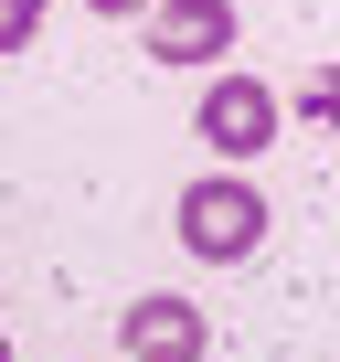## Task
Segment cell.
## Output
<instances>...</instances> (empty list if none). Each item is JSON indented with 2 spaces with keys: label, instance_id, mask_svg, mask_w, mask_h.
<instances>
[{
  "label": "cell",
  "instance_id": "obj_1",
  "mask_svg": "<svg viewBox=\"0 0 340 362\" xmlns=\"http://www.w3.org/2000/svg\"><path fill=\"white\" fill-rule=\"evenodd\" d=\"M181 245H192L202 267H234V256H255V245H266V192H255V181H234V170H213V181H181Z\"/></svg>",
  "mask_w": 340,
  "mask_h": 362
},
{
  "label": "cell",
  "instance_id": "obj_3",
  "mask_svg": "<svg viewBox=\"0 0 340 362\" xmlns=\"http://www.w3.org/2000/svg\"><path fill=\"white\" fill-rule=\"evenodd\" d=\"M117 351L128 362H213V320H202V298L149 288V298L117 309Z\"/></svg>",
  "mask_w": 340,
  "mask_h": 362
},
{
  "label": "cell",
  "instance_id": "obj_5",
  "mask_svg": "<svg viewBox=\"0 0 340 362\" xmlns=\"http://www.w3.org/2000/svg\"><path fill=\"white\" fill-rule=\"evenodd\" d=\"M43 43V0H0V54H32Z\"/></svg>",
  "mask_w": 340,
  "mask_h": 362
},
{
  "label": "cell",
  "instance_id": "obj_4",
  "mask_svg": "<svg viewBox=\"0 0 340 362\" xmlns=\"http://www.w3.org/2000/svg\"><path fill=\"white\" fill-rule=\"evenodd\" d=\"M234 33H245V11H234V0H159V11H149V54L159 64H224L234 54Z\"/></svg>",
  "mask_w": 340,
  "mask_h": 362
},
{
  "label": "cell",
  "instance_id": "obj_8",
  "mask_svg": "<svg viewBox=\"0 0 340 362\" xmlns=\"http://www.w3.org/2000/svg\"><path fill=\"white\" fill-rule=\"evenodd\" d=\"M0 362H11V341H0Z\"/></svg>",
  "mask_w": 340,
  "mask_h": 362
},
{
  "label": "cell",
  "instance_id": "obj_7",
  "mask_svg": "<svg viewBox=\"0 0 340 362\" xmlns=\"http://www.w3.org/2000/svg\"><path fill=\"white\" fill-rule=\"evenodd\" d=\"M85 11H107V22H149L159 0H85Z\"/></svg>",
  "mask_w": 340,
  "mask_h": 362
},
{
  "label": "cell",
  "instance_id": "obj_6",
  "mask_svg": "<svg viewBox=\"0 0 340 362\" xmlns=\"http://www.w3.org/2000/svg\"><path fill=\"white\" fill-rule=\"evenodd\" d=\"M298 117H319V128H340V64H319V75L298 86Z\"/></svg>",
  "mask_w": 340,
  "mask_h": 362
},
{
  "label": "cell",
  "instance_id": "obj_2",
  "mask_svg": "<svg viewBox=\"0 0 340 362\" xmlns=\"http://www.w3.org/2000/svg\"><path fill=\"white\" fill-rule=\"evenodd\" d=\"M192 128H202V149H213V160H266V139L287 128V96H277V86H255V75H213V86H202V107H192Z\"/></svg>",
  "mask_w": 340,
  "mask_h": 362
}]
</instances>
